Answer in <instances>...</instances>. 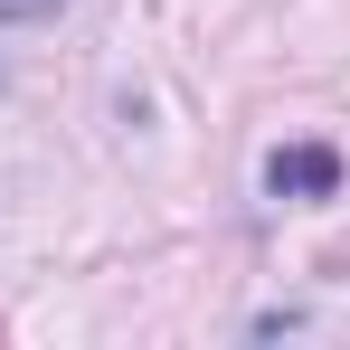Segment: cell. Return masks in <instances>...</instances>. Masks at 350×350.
<instances>
[{
    "label": "cell",
    "mask_w": 350,
    "mask_h": 350,
    "mask_svg": "<svg viewBox=\"0 0 350 350\" xmlns=\"http://www.w3.org/2000/svg\"><path fill=\"white\" fill-rule=\"evenodd\" d=\"M66 0H0V29H38V19H57Z\"/></svg>",
    "instance_id": "obj_2"
},
{
    "label": "cell",
    "mask_w": 350,
    "mask_h": 350,
    "mask_svg": "<svg viewBox=\"0 0 350 350\" xmlns=\"http://www.w3.org/2000/svg\"><path fill=\"white\" fill-rule=\"evenodd\" d=\"M265 189H275V199H332V189H341V152H332V142H293V152L265 161Z\"/></svg>",
    "instance_id": "obj_1"
}]
</instances>
